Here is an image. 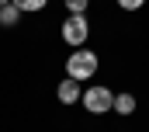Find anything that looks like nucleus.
<instances>
[{"label":"nucleus","instance_id":"1","mask_svg":"<svg viewBox=\"0 0 149 132\" xmlns=\"http://www.w3.org/2000/svg\"><path fill=\"white\" fill-rule=\"evenodd\" d=\"M97 66H101V59H97V52H90V49H73L70 52V59H66V77H73V80H90L94 73H97Z\"/></svg>","mask_w":149,"mask_h":132},{"label":"nucleus","instance_id":"2","mask_svg":"<svg viewBox=\"0 0 149 132\" xmlns=\"http://www.w3.org/2000/svg\"><path fill=\"white\" fill-rule=\"evenodd\" d=\"M87 35H90V25H87V18H83V14H70V18L63 21V42H66V45L83 49Z\"/></svg>","mask_w":149,"mask_h":132},{"label":"nucleus","instance_id":"3","mask_svg":"<svg viewBox=\"0 0 149 132\" xmlns=\"http://www.w3.org/2000/svg\"><path fill=\"white\" fill-rule=\"evenodd\" d=\"M83 108H87L90 115H104V111L114 108V94L108 87H87V91H83Z\"/></svg>","mask_w":149,"mask_h":132},{"label":"nucleus","instance_id":"4","mask_svg":"<svg viewBox=\"0 0 149 132\" xmlns=\"http://www.w3.org/2000/svg\"><path fill=\"white\" fill-rule=\"evenodd\" d=\"M56 94H59V101H63V104H76V101L83 98V94H80V80L66 77V80H63V84L56 87Z\"/></svg>","mask_w":149,"mask_h":132},{"label":"nucleus","instance_id":"5","mask_svg":"<svg viewBox=\"0 0 149 132\" xmlns=\"http://www.w3.org/2000/svg\"><path fill=\"white\" fill-rule=\"evenodd\" d=\"M114 111H118V115H132V111H135V94H128V91L114 94Z\"/></svg>","mask_w":149,"mask_h":132},{"label":"nucleus","instance_id":"6","mask_svg":"<svg viewBox=\"0 0 149 132\" xmlns=\"http://www.w3.org/2000/svg\"><path fill=\"white\" fill-rule=\"evenodd\" d=\"M17 18H21V11H17L14 4H3V7H0V25H3V28H14Z\"/></svg>","mask_w":149,"mask_h":132},{"label":"nucleus","instance_id":"7","mask_svg":"<svg viewBox=\"0 0 149 132\" xmlns=\"http://www.w3.org/2000/svg\"><path fill=\"white\" fill-rule=\"evenodd\" d=\"M10 4H14L21 14H35V11H42V7L49 4V0H10Z\"/></svg>","mask_w":149,"mask_h":132},{"label":"nucleus","instance_id":"8","mask_svg":"<svg viewBox=\"0 0 149 132\" xmlns=\"http://www.w3.org/2000/svg\"><path fill=\"white\" fill-rule=\"evenodd\" d=\"M87 4H90V0H66L70 14H83V11H87Z\"/></svg>","mask_w":149,"mask_h":132},{"label":"nucleus","instance_id":"9","mask_svg":"<svg viewBox=\"0 0 149 132\" xmlns=\"http://www.w3.org/2000/svg\"><path fill=\"white\" fill-rule=\"evenodd\" d=\"M142 4H146V0H118V7H121V11H139Z\"/></svg>","mask_w":149,"mask_h":132},{"label":"nucleus","instance_id":"10","mask_svg":"<svg viewBox=\"0 0 149 132\" xmlns=\"http://www.w3.org/2000/svg\"><path fill=\"white\" fill-rule=\"evenodd\" d=\"M3 4H10V0H0V7H3Z\"/></svg>","mask_w":149,"mask_h":132}]
</instances>
